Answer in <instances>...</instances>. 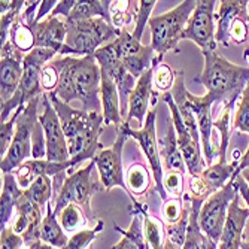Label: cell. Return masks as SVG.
Here are the masks:
<instances>
[{
	"instance_id": "cell-5",
	"label": "cell",
	"mask_w": 249,
	"mask_h": 249,
	"mask_svg": "<svg viewBox=\"0 0 249 249\" xmlns=\"http://www.w3.org/2000/svg\"><path fill=\"white\" fill-rule=\"evenodd\" d=\"M57 53L53 50H45V48H35L29 54L24 55V61H22V78L19 81L18 89L12 96L11 100L6 103L0 105V123H6L14 110H17L19 106L27 105L36 97H42L45 93L40 87V73L42 69L48 64L50 60L54 58Z\"/></svg>"
},
{
	"instance_id": "cell-2",
	"label": "cell",
	"mask_w": 249,
	"mask_h": 249,
	"mask_svg": "<svg viewBox=\"0 0 249 249\" xmlns=\"http://www.w3.org/2000/svg\"><path fill=\"white\" fill-rule=\"evenodd\" d=\"M47 94L60 118L71 155L72 170L87 160L91 161L96 154L103 149V145L99 142L105 125L103 114L102 112H85L82 109L76 110L71 105L61 102L54 93Z\"/></svg>"
},
{
	"instance_id": "cell-42",
	"label": "cell",
	"mask_w": 249,
	"mask_h": 249,
	"mask_svg": "<svg viewBox=\"0 0 249 249\" xmlns=\"http://www.w3.org/2000/svg\"><path fill=\"white\" fill-rule=\"evenodd\" d=\"M155 0H141L139 5H138V11H136V15H134V32L131 33V36L139 40L142 39V35H143V30L146 27V24L151 19V12L155 6Z\"/></svg>"
},
{
	"instance_id": "cell-25",
	"label": "cell",
	"mask_w": 249,
	"mask_h": 249,
	"mask_svg": "<svg viewBox=\"0 0 249 249\" xmlns=\"http://www.w3.org/2000/svg\"><path fill=\"white\" fill-rule=\"evenodd\" d=\"M219 12L216 15V33H215V40L229 47L230 45V29L233 21L248 11V3L246 0H222L219 2Z\"/></svg>"
},
{
	"instance_id": "cell-43",
	"label": "cell",
	"mask_w": 249,
	"mask_h": 249,
	"mask_svg": "<svg viewBox=\"0 0 249 249\" xmlns=\"http://www.w3.org/2000/svg\"><path fill=\"white\" fill-rule=\"evenodd\" d=\"M103 225H105L103 221H99L94 229L85 227V229L79 230L78 233L72 234L64 249H87L89 245H91V242L96 239V236L103 230Z\"/></svg>"
},
{
	"instance_id": "cell-33",
	"label": "cell",
	"mask_w": 249,
	"mask_h": 249,
	"mask_svg": "<svg viewBox=\"0 0 249 249\" xmlns=\"http://www.w3.org/2000/svg\"><path fill=\"white\" fill-rule=\"evenodd\" d=\"M141 208V213H142V224H143V236L145 240L149 243L151 249H163L164 245V222L161 219H158L152 215H149L142 206Z\"/></svg>"
},
{
	"instance_id": "cell-3",
	"label": "cell",
	"mask_w": 249,
	"mask_h": 249,
	"mask_svg": "<svg viewBox=\"0 0 249 249\" xmlns=\"http://www.w3.org/2000/svg\"><path fill=\"white\" fill-rule=\"evenodd\" d=\"M201 54L205 57V67L194 81L206 87V96L213 105H234L249 82V67L230 63L218 50L203 51Z\"/></svg>"
},
{
	"instance_id": "cell-20",
	"label": "cell",
	"mask_w": 249,
	"mask_h": 249,
	"mask_svg": "<svg viewBox=\"0 0 249 249\" xmlns=\"http://www.w3.org/2000/svg\"><path fill=\"white\" fill-rule=\"evenodd\" d=\"M249 218V209L240 205V196L237 194L229 206V215L218 243V249H240L245 224Z\"/></svg>"
},
{
	"instance_id": "cell-40",
	"label": "cell",
	"mask_w": 249,
	"mask_h": 249,
	"mask_svg": "<svg viewBox=\"0 0 249 249\" xmlns=\"http://www.w3.org/2000/svg\"><path fill=\"white\" fill-rule=\"evenodd\" d=\"M213 193V188L206 182L205 179L200 176H191L187 182V193H184V198L190 200V201H200L205 203Z\"/></svg>"
},
{
	"instance_id": "cell-29",
	"label": "cell",
	"mask_w": 249,
	"mask_h": 249,
	"mask_svg": "<svg viewBox=\"0 0 249 249\" xmlns=\"http://www.w3.org/2000/svg\"><path fill=\"white\" fill-rule=\"evenodd\" d=\"M110 0H76V5L72 9L71 15L66 21H82V19H93V18H103L112 24L110 17Z\"/></svg>"
},
{
	"instance_id": "cell-58",
	"label": "cell",
	"mask_w": 249,
	"mask_h": 249,
	"mask_svg": "<svg viewBox=\"0 0 249 249\" xmlns=\"http://www.w3.org/2000/svg\"><path fill=\"white\" fill-rule=\"evenodd\" d=\"M245 57L248 58V61H249V48L246 50V53H245Z\"/></svg>"
},
{
	"instance_id": "cell-41",
	"label": "cell",
	"mask_w": 249,
	"mask_h": 249,
	"mask_svg": "<svg viewBox=\"0 0 249 249\" xmlns=\"http://www.w3.org/2000/svg\"><path fill=\"white\" fill-rule=\"evenodd\" d=\"M139 2H112L110 5V17H112V26L121 30V27H125L133 21L131 11L134 12L138 9Z\"/></svg>"
},
{
	"instance_id": "cell-51",
	"label": "cell",
	"mask_w": 249,
	"mask_h": 249,
	"mask_svg": "<svg viewBox=\"0 0 249 249\" xmlns=\"http://www.w3.org/2000/svg\"><path fill=\"white\" fill-rule=\"evenodd\" d=\"M76 5V0H61V2L57 3L55 9L51 12L50 17H63L64 19L71 15L72 9L75 8Z\"/></svg>"
},
{
	"instance_id": "cell-35",
	"label": "cell",
	"mask_w": 249,
	"mask_h": 249,
	"mask_svg": "<svg viewBox=\"0 0 249 249\" xmlns=\"http://www.w3.org/2000/svg\"><path fill=\"white\" fill-rule=\"evenodd\" d=\"M125 184H127V188H128L131 197H133V194H136V196L145 194L151 185L149 169L145 167L142 163L131 164L127 170V175H125Z\"/></svg>"
},
{
	"instance_id": "cell-45",
	"label": "cell",
	"mask_w": 249,
	"mask_h": 249,
	"mask_svg": "<svg viewBox=\"0 0 249 249\" xmlns=\"http://www.w3.org/2000/svg\"><path fill=\"white\" fill-rule=\"evenodd\" d=\"M24 106H26V105L19 106L6 123H2V124H0V157H2V158L6 155L8 149L11 148V143H12L14 136H15L14 127H17L18 117H19V114L22 112V109H24Z\"/></svg>"
},
{
	"instance_id": "cell-8",
	"label": "cell",
	"mask_w": 249,
	"mask_h": 249,
	"mask_svg": "<svg viewBox=\"0 0 249 249\" xmlns=\"http://www.w3.org/2000/svg\"><path fill=\"white\" fill-rule=\"evenodd\" d=\"M94 167L96 161L91 160L85 167L66 176L60 191L50 201L55 215H58L71 203H75L78 206H84L89 212V200H91L94 193L103 190L99 187V184L91 180V172Z\"/></svg>"
},
{
	"instance_id": "cell-36",
	"label": "cell",
	"mask_w": 249,
	"mask_h": 249,
	"mask_svg": "<svg viewBox=\"0 0 249 249\" xmlns=\"http://www.w3.org/2000/svg\"><path fill=\"white\" fill-rule=\"evenodd\" d=\"M9 40L12 42V45L17 50H19L21 53H26V54H29L30 51H33L36 48V39H35L33 27L27 26L26 22L21 19V17H18L17 21L14 22L11 33H9Z\"/></svg>"
},
{
	"instance_id": "cell-1",
	"label": "cell",
	"mask_w": 249,
	"mask_h": 249,
	"mask_svg": "<svg viewBox=\"0 0 249 249\" xmlns=\"http://www.w3.org/2000/svg\"><path fill=\"white\" fill-rule=\"evenodd\" d=\"M53 64L60 73L54 94L71 105L78 100L85 112H102V71L94 55L63 57Z\"/></svg>"
},
{
	"instance_id": "cell-11",
	"label": "cell",
	"mask_w": 249,
	"mask_h": 249,
	"mask_svg": "<svg viewBox=\"0 0 249 249\" xmlns=\"http://www.w3.org/2000/svg\"><path fill=\"white\" fill-rule=\"evenodd\" d=\"M128 138H133L139 142L146 160L151 166V172L154 176L155 182V190L160 194V197L166 201L167 200V193L163 185V176H164V169L161 163V155H160V148H158V141H157V131H155V110L151 109L149 114L146 115L145 124L141 130H134L130 127L128 123L123 124Z\"/></svg>"
},
{
	"instance_id": "cell-47",
	"label": "cell",
	"mask_w": 249,
	"mask_h": 249,
	"mask_svg": "<svg viewBox=\"0 0 249 249\" xmlns=\"http://www.w3.org/2000/svg\"><path fill=\"white\" fill-rule=\"evenodd\" d=\"M45 157H47V142H45L43 127L37 121L32 136V158L33 160H42Z\"/></svg>"
},
{
	"instance_id": "cell-50",
	"label": "cell",
	"mask_w": 249,
	"mask_h": 249,
	"mask_svg": "<svg viewBox=\"0 0 249 249\" xmlns=\"http://www.w3.org/2000/svg\"><path fill=\"white\" fill-rule=\"evenodd\" d=\"M22 245L24 240L12 230V227H6L0 233V249H21Z\"/></svg>"
},
{
	"instance_id": "cell-49",
	"label": "cell",
	"mask_w": 249,
	"mask_h": 249,
	"mask_svg": "<svg viewBox=\"0 0 249 249\" xmlns=\"http://www.w3.org/2000/svg\"><path fill=\"white\" fill-rule=\"evenodd\" d=\"M163 185L167 194H175L176 197H180L185 193L184 188V175L178 172H164L163 176Z\"/></svg>"
},
{
	"instance_id": "cell-53",
	"label": "cell",
	"mask_w": 249,
	"mask_h": 249,
	"mask_svg": "<svg viewBox=\"0 0 249 249\" xmlns=\"http://www.w3.org/2000/svg\"><path fill=\"white\" fill-rule=\"evenodd\" d=\"M234 182L239 188V196L246 201V205H248V209H249V185L245 182V179L242 176H237L234 179Z\"/></svg>"
},
{
	"instance_id": "cell-13",
	"label": "cell",
	"mask_w": 249,
	"mask_h": 249,
	"mask_svg": "<svg viewBox=\"0 0 249 249\" xmlns=\"http://www.w3.org/2000/svg\"><path fill=\"white\" fill-rule=\"evenodd\" d=\"M94 57L100 66V71L114 81L118 88L120 102H121V114H123V118L125 120L128 114V99L136 84H138V79L125 69V66L120 60L117 50L112 42L105 45L100 50H97Z\"/></svg>"
},
{
	"instance_id": "cell-14",
	"label": "cell",
	"mask_w": 249,
	"mask_h": 249,
	"mask_svg": "<svg viewBox=\"0 0 249 249\" xmlns=\"http://www.w3.org/2000/svg\"><path fill=\"white\" fill-rule=\"evenodd\" d=\"M215 0H197V6L190 17L187 27L182 33V39H190L197 43L201 53L216 50L215 26H213V9Z\"/></svg>"
},
{
	"instance_id": "cell-37",
	"label": "cell",
	"mask_w": 249,
	"mask_h": 249,
	"mask_svg": "<svg viewBox=\"0 0 249 249\" xmlns=\"http://www.w3.org/2000/svg\"><path fill=\"white\" fill-rule=\"evenodd\" d=\"M24 196L40 208H43L45 205L48 206L54 196L53 178L45 176V175L37 176L32 182V185L24 191Z\"/></svg>"
},
{
	"instance_id": "cell-21",
	"label": "cell",
	"mask_w": 249,
	"mask_h": 249,
	"mask_svg": "<svg viewBox=\"0 0 249 249\" xmlns=\"http://www.w3.org/2000/svg\"><path fill=\"white\" fill-rule=\"evenodd\" d=\"M36 48L53 50L57 54L63 50L67 36L66 19L60 17H47L43 21L33 26Z\"/></svg>"
},
{
	"instance_id": "cell-52",
	"label": "cell",
	"mask_w": 249,
	"mask_h": 249,
	"mask_svg": "<svg viewBox=\"0 0 249 249\" xmlns=\"http://www.w3.org/2000/svg\"><path fill=\"white\" fill-rule=\"evenodd\" d=\"M57 0H42L40 2V6L37 9V14H36V19H35V24H37V22L43 21L45 17H50L51 12L55 9L57 6Z\"/></svg>"
},
{
	"instance_id": "cell-6",
	"label": "cell",
	"mask_w": 249,
	"mask_h": 249,
	"mask_svg": "<svg viewBox=\"0 0 249 249\" xmlns=\"http://www.w3.org/2000/svg\"><path fill=\"white\" fill-rule=\"evenodd\" d=\"M196 6L197 0H185L169 12L151 17L148 22L151 29V47L160 60H163L166 53L176 50Z\"/></svg>"
},
{
	"instance_id": "cell-22",
	"label": "cell",
	"mask_w": 249,
	"mask_h": 249,
	"mask_svg": "<svg viewBox=\"0 0 249 249\" xmlns=\"http://www.w3.org/2000/svg\"><path fill=\"white\" fill-rule=\"evenodd\" d=\"M152 73H154V67H151L149 71H146L138 79V84H136L128 99V114H127L125 123L130 124V121L136 120L141 125V128L143 127L146 115L149 114V99L152 97V93H154Z\"/></svg>"
},
{
	"instance_id": "cell-9",
	"label": "cell",
	"mask_w": 249,
	"mask_h": 249,
	"mask_svg": "<svg viewBox=\"0 0 249 249\" xmlns=\"http://www.w3.org/2000/svg\"><path fill=\"white\" fill-rule=\"evenodd\" d=\"M237 194H239V188L236 182L234 180H230L224 188L213 193L205 203H203V206L200 209V213H198L200 230L215 245L219 243L225 221H227L229 206Z\"/></svg>"
},
{
	"instance_id": "cell-34",
	"label": "cell",
	"mask_w": 249,
	"mask_h": 249,
	"mask_svg": "<svg viewBox=\"0 0 249 249\" xmlns=\"http://www.w3.org/2000/svg\"><path fill=\"white\" fill-rule=\"evenodd\" d=\"M154 73H152V88L154 93L152 96H158L160 93H169L175 87L178 72H175L170 66L161 63V60L155 57L154 60Z\"/></svg>"
},
{
	"instance_id": "cell-31",
	"label": "cell",
	"mask_w": 249,
	"mask_h": 249,
	"mask_svg": "<svg viewBox=\"0 0 249 249\" xmlns=\"http://www.w3.org/2000/svg\"><path fill=\"white\" fill-rule=\"evenodd\" d=\"M239 161H240V158H236V160L231 163H219L218 161L216 164L209 166L205 172H203L201 178L213 188V191H219L231 180V178L239 166Z\"/></svg>"
},
{
	"instance_id": "cell-38",
	"label": "cell",
	"mask_w": 249,
	"mask_h": 249,
	"mask_svg": "<svg viewBox=\"0 0 249 249\" xmlns=\"http://www.w3.org/2000/svg\"><path fill=\"white\" fill-rule=\"evenodd\" d=\"M58 222L63 227V230L66 231V234H75L78 233L79 230L85 229V224H87V218H85V213L82 211L81 206L75 205V203H71V205H67L58 215Z\"/></svg>"
},
{
	"instance_id": "cell-48",
	"label": "cell",
	"mask_w": 249,
	"mask_h": 249,
	"mask_svg": "<svg viewBox=\"0 0 249 249\" xmlns=\"http://www.w3.org/2000/svg\"><path fill=\"white\" fill-rule=\"evenodd\" d=\"M60 81V73L53 63H48L40 73V87L43 93H54Z\"/></svg>"
},
{
	"instance_id": "cell-57",
	"label": "cell",
	"mask_w": 249,
	"mask_h": 249,
	"mask_svg": "<svg viewBox=\"0 0 249 249\" xmlns=\"http://www.w3.org/2000/svg\"><path fill=\"white\" fill-rule=\"evenodd\" d=\"M239 176H242V178L245 179V182L249 185V169H245V170H242Z\"/></svg>"
},
{
	"instance_id": "cell-10",
	"label": "cell",
	"mask_w": 249,
	"mask_h": 249,
	"mask_svg": "<svg viewBox=\"0 0 249 249\" xmlns=\"http://www.w3.org/2000/svg\"><path fill=\"white\" fill-rule=\"evenodd\" d=\"M127 138H128L127 131H125L124 125H121L118 128V134H117V139H115L114 145L107 149H100L93 160L96 161L102 188L106 191H110L112 188L120 187L128 194L131 201L136 203V200L131 197V194L127 188L125 176L123 172V149H124V143H125Z\"/></svg>"
},
{
	"instance_id": "cell-7",
	"label": "cell",
	"mask_w": 249,
	"mask_h": 249,
	"mask_svg": "<svg viewBox=\"0 0 249 249\" xmlns=\"http://www.w3.org/2000/svg\"><path fill=\"white\" fill-rule=\"evenodd\" d=\"M39 102L40 97L33 99L24 106V109L19 114L15 127L14 141L6 155L2 158V163H0L2 175L14 173L22 163H26L29 160V157H32V136H33V128L39 121V114H37Z\"/></svg>"
},
{
	"instance_id": "cell-15",
	"label": "cell",
	"mask_w": 249,
	"mask_h": 249,
	"mask_svg": "<svg viewBox=\"0 0 249 249\" xmlns=\"http://www.w3.org/2000/svg\"><path fill=\"white\" fill-rule=\"evenodd\" d=\"M42 103H43V112L39 115V123L43 127L45 142H47V160L54 163L71 161V155H69V149H67L66 136L60 118L47 93L42 96Z\"/></svg>"
},
{
	"instance_id": "cell-39",
	"label": "cell",
	"mask_w": 249,
	"mask_h": 249,
	"mask_svg": "<svg viewBox=\"0 0 249 249\" xmlns=\"http://www.w3.org/2000/svg\"><path fill=\"white\" fill-rule=\"evenodd\" d=\"M190 205L188 201L182 200L180 197H173L167 198L161 208V215H163V222H166V227H172L176 225L184 215L188 212Z\"/></svg>"
},
{
	"instance_id": "cell-27",
	"label": "cell",
	"mask_w": 249,
	"mask_h": 249,
	"mask_svg": "<svg viewBox=\"0 0 249 249\" xmlns=\"http://www.w3.org/2000/svg\"><path fill=\"white\" fill-rule=\"evenodd\" d=\"M163 148L160 149V155H161V163H163V169L164 172H178L185 175L187 170V164L184 161V157L180 154V149L178 146V139H176V131L173 124L170 123L167 127V134L166 138L161 141Z\"/></svg>"
},
{
	"instance_id": "cell-4",
	"label": "cell",
	"mask_w": 249,
	"mask_h": 249,
	"mask_svg": "<svg viewBox=\"0 0 249 249\" xmlns=\"http://www.w3.org/2000/svg\"><path fill=\"white\" fill-rule=\"evenodd\" d=\"M67 36L60 54L66 57H87L94 55L97 50L114 42L121 30L115 29L103 18L66 21Z\"/></svg>"
},
{
	"instance_id": "cell-56",
	"label": "cell",
	"mask_w": 249,
	"mask_h": 249,
	"mask_svg": "<svg viewBox=\"0 0 249 249\" xmlns=\"http://www.w3.org/2000/svg\"><path fill=\"white\" fill-rule=\"evenodd\" d=\"M163 249H179L170 239H167L166 237V240H164V245H163Z\"/></svg>"
},
{
	"instance_id": "cell-26",
	"label": "cell",
	"mask_w": 249,
	"mask_h": 249,
	"mask_svg": "<svg viewBox=\"0 0 249 249\" xmlns=\"http://www.w3.org/2000/svg\"><path fill=\"white\" fill-rule=\"evenodd\" d=\"M24 194L17 182V178L14 173H3V188L2 197H0V230L8 227V222L11 221L18 198Z\"/></svg>"
},
{
	"instance_id": "cell-17",
	"label": "cell",
	"mask_w": 249,
	"mask_h": 249,
	"mask_svg": "<svg viewBox=\"0 0 249 249\" xmlns=\"http://www.w3.org/2000/svg\"><path fill=\"white\" fill-rule=\"evenodd\" d=\"M184 103L191 109V112L196 117L198 133H200V143L203 154H205V161L209 166H212V160L215 154L219 155V149L212 145V127H213V117H212V106L213 102L205 94V96H194L188 89L185 91Z\"/></svg>"
},
{
	"instance_id": "cell-24",
	"label": "cell",
	"mask_w": 249,
	"mask_h": 249,
	"mask_svg": "<svg viewBox=\"0 0 249 249\" xmlns=\"http://www.w3.org/2000/svg\"><path fill=\"white\" fill-rule=\"evenodd\" d=\"M100 99H102V114H103L105 125L114 124L117 128H120L125 123V120L123 118V114H121L120 93H118V88H117L115 82L103 72H102Z\"/></svg>"
},
{
	"instance_id": "cell-19",
	"label": "cell",
	"mask_w": 249,
	"mask_h": 249,
	"mask_svg": "<svg viewBox=\"0 0 249 249\" xmlns=\"http://www.w3.org/2000/svg\"><path fill=\"white\" fill-rule=\"evenodd\" d=\"M15 213L17 219L12 225V230L22 237L26 248L39 242V229L43 221L42 208L22 194L17 201Z\"/></svg>"
},
{
	"instance_id": "cell-46",
	"label": "cell",
	"mask_w": 249,
	"mask_h": 249,
	"mask_svg": "<svg viewBox=\"0 0 249 249\" xmlns=\"http://www.w3.org/2000/svg\"><path fill=\"white\" fill-rule=\"evenodd\" d=\"M249 33V15L248 11L240 14L231 24L230 29V43H243Z\"/></svg>"
},
{
	"instance_id": "cell-32",
	"label": "cell",
	"mask_w": 249,
	"mask_h": 249,
	"mask_svg": "<svg viewBox=\"0 0 249 249\" xmlns=\"http://www.w3.org/2000/svg\"><path fill=\"white\" fill-rule=\"evenodd\" d=\"M234 105L227 103L222 105L221 112L218 117L213 120V127L221 133V145H219V163H227V148L230 143V136H231V110Z\"/></svg>"
},
{
	"instance_id": "cell-28",
	"label": "cell",
	"mask_w": 249,
	"mask_h": 249,
	"mask_svg": "<svg viewBox=\"0 0 249 249\" xmlns=\"http://www.w3.org/2000/svg\"><path fill=\"white\" fill-rule=\"evenodd\" d=\"M136 206V215L133 216L130 227L127 230H123L120 225L115 224V229L118 233H121V240L112 246V249H143L148 242L145 240L143 236V224H142V213H141V205H138V201L134 203Z\"/></svg>"
},
{
	"instance_id": "cell-18",
	"label": "cell",
	"mask_w": 249,
	"mask_h": 249,
	"mask_svg": "<svg viewBox=\"0 0 249 249\" xmlns=\"http://www.w3.org/2000/svg\"><path fill=\"white\" fill-rule=\"evenodd\" d=\"M24 54L17 50L9 40L0 50V99L6 103L12 99L22 78Z\"/></svg>"
},
{
	"instance_id": "cell-30",
	"label": "cell",
	"mask_w": 249,
	"mask_h": 249,
	"mask_svg": "<svg viewBox=\"0 0 249 249\" xmlns=\"http://www.w3.org/2000/svg\"><path fill=\"white\" fill-rule=\"evenodd\" d=\"M39 240L47 245H51L54 248H58V249H64L67 242H69V237L66 236V231L60 225L58 218L54 213L51 205L47 206V215L43 216V221L40 224Z\"/></svg>"
},
{
	"instance_id": "cell-23",
	"label": "cell",
	"mask_w": 249,
	"mask_h": 249,
	"mask_svg": "<svg viewBox=\"0 0 249 249\" xmlns=\"http://www.w3.org/2000/svg\"><path fill=\"white\" fill-rule=\"evenodd\" d=\"M72 170V161H66V163H54V161H50L47 158H42V160H27L26 163H22L15 172V178H17V182L19 185V188L22 191H26L33 180L37 178V176H50V178H54L57 175H61V173H66Z\"/></svg>"
},
{
	"instance_id": "cell-12",
	"label": "cell",
	"mask_w": 249,
	"mask_h": 249,
	"mask_svg": "<svg viewBox=\"0 0 249 249\" xmlns=\"http://www.w3.org/2000/svg\"><path fill=\"white\" fill-rule=\"evenodd\" d=\"M163 100L170 109L172 124H173L175 131H176L178 146L180 149V154H182V157H184V161L187 164V170H188V173L191 176H200L203 172L208 169L205 158L201 157L200 141L194 139L193 134L190 133V130L187 128L172 93H166L163 96Z\"/></svg>"
},
{
	"instance_id": "cell-54",
	"label": "cell",
	"mask_w": 249,
	"mask_h": 249,
	"mask_svg": "<svg viewBox=\"0 0 249 249\" xmlns=\"http://www.w3.org/2000/svg\"><path fill=\"white\" fill-rule=\"evenodd\" d=\"M245 169H249V146H248L246 152L240 157L239 166H237V169H236V172H234V175H233L231 180H234V179L240 175V172H242V170H245Z\"/></svg>"
},
{
	"instance_id": "cell-55",
	"label": "cell",
	"mask_w": 249,
	"mask_h": 249,
	"mask_svg": "<svg viewBox=\"0 0 249 249\" xmlns=\"http://www.w3.org/2000/svg\"><path fill=\"white\" fill-rule=\"evenodd\" d=\"M26 249H58V248H54V246H51V245H47V243H43V242H36V243H33L32 246H27Z\"/></svg>"
},
{
	"instance_id": "cell-16",
	"label": "cell",
	"mask_w": 249,
	"mask_h": 249,
	"mask_svg": "<svg viewBox=\"0 0 249 249\" xmlns=\"http://www.w3.org/2000/svg\"><path fill=\"white\" fill-rule=\"evenodd\" d=\"M112 43H114L117 54L125 66V69L136 79H139L154 66L155 58L152 47L151 45H142L139 40H136L128 30L123 29L121 35Z\"/></svg>"
},
{
	"instance_id": "cell-44",
	"label": "cell",
	"mask_w": 249,
	"mask_h": 249,
	"mask_svg": "<svg viewBox=\"0 0 249 249\" xmlns=\"http://www.w3.org/2000/svg\"><path fill=\"white\" fill-rule=\"evenodd\" d=\"M237 109L234 112L233 127L249 134V82L237 100Z\"/></svg>"
}]
</instances>
